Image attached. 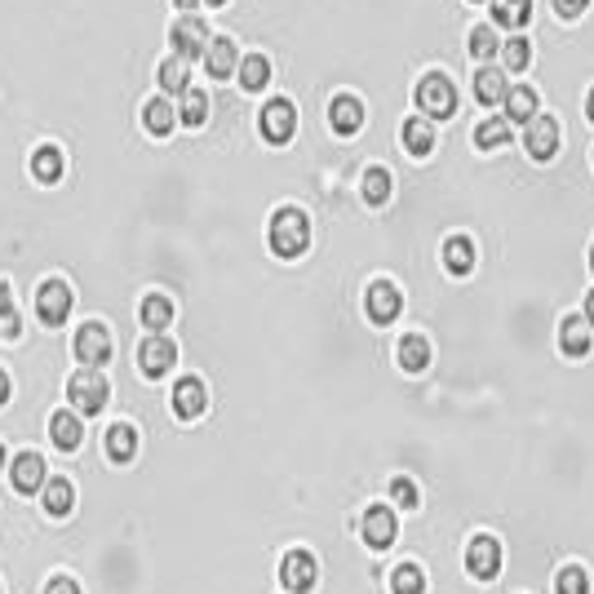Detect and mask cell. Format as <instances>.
<instances>
[{"instance_id": "cell-1", "label": "cell", "mask_w": 594, "mask_h": 594, "mask_svg": "<svg viewBox=\"0 0 594 594\" xmlns=\"http://www.w3.org/2000/svg\"><path fill=\"white\" fill-rule=\"evenodd\" d=\"M462 568L470 581L493 586L501 577V568H506V546H501V537H493V532H470L462 546Z\"/></svg>"}, {"instance_id": "cell-2", "label": "cell", "mask_w": 594, "mask_h": 594, "mask_svg": "<svg viewBox=\"0 0 594 594\" xmlns=\"http://www.w3.org/2000/svg\"><path fill=\"white\" fill-rule=\"evenodd\" d=\"M275 577H280V586L289 594H315V586H320V559H315L311 546H289L280 555Z\"/></svg>"}, {"instance_id": "cell-3", "label": "cell", "mask_w": 594, "mask_h": 594, "mask_svg": "<svg viewBox=\"0 0 594 594\" xmlns=\"http://www.w3.org/2000/svg\"><path fill=\"white\" fill-rule=\"evenodd\" d=\"M271 253L275 258H302L306 244H311V222L302 209H280L271 218Z\"/></svg>"}, {"instance_id": "cell-4", "label": "cell", "mask_w": 594, "mask_h": 594, "mask_svg": "<svg viewBox=\"0 0 594 594\" xmlns=\"http://www.w3.org/2000/svg\"><path fill=\"white\" fill-rule=\"evenodd\" d=\"M399 537V515L395 506H386V501H368L360 510V546L373 550V555H382V550H391Z\"/></svg>"}, {"instance_id": "cell-5", "label": "cell", "mask_w": 594, "mask_h": 594, "mask_svg": "<svg viewBox=\"0 0 594 594\" xmlns=\"http://www.w3.org/2000/svg\"><path fill=\"white\" fill-rule=\"evenodd\" d=\"M67 399L80 417H98L111 399V386L98 368H80V373H71V382H67Z\"/></svg>"}, {"instance_id": "cell-6", "label": "cell", "mask_w": 594, "mask_h": 594, "mask_svg": "<svg viewBox=\"0 0 594 594\" xmlns=\"http://www.w3.org/2000/svg\"><path fill=\"white\" fill-rule=\"evenodd\" d=\"M417 107L426 111L430 120H448L457 111V89L444 71H426L422 85H417Z\"/></svg>"}, {"instance_id": "cell-7", "label": "cell", "mask_w": 594, "mask_h": 594, "mask_svg": "<svg viewBox=\"0 0 594 594\" xmlns=\"http://www.w3.org/2000/svg\"><path fill=\"white\" fill-rule=\"evenodd\" d=\"M169 408L178 422H200V417L209 413V386H204L200 377H178V386H173V395H169Z\"/></svg>"}, {"instance_id": "cell-8", "label": "cell", "mask_w": 594, "mask_h": 594, "mask_svg": "<svg viewBox=\"0 0 594 594\" xmlns=\"http://www.w3.org/2000/svg\"><path fill=\"white\" fill-rule=\"evenodd\" d=\"M173 364H178V342H169L165 333L142 337V346H138V368H142V377L160 382V377H165Z\"/></svg>"}, {"instance_id": "cell-9", "label": "cell", "mask_w": 594, "mask_h": 594, "mask_svg": "<svg viewBox=\"0 0 594 594\" xmlns=\"http://www.w3.org/2000/svg\"><path fill=\"white\" fill-rule=\"evenodd\" d=\"M76 360L85 364V368H102L111 360V333H107V324H80L76 329Z\"/></svg>"}, {"instance_id": "cell-10", "label": "cell", "mask_w": 594, "mask_h": 594, "mask_svg": "<svg viewBox=\"0 0 594 594\" xmlns=\"http://www.w3.org/2000/svg\"><path fill=\"white\" fill-rule=\"evenodd\" d=\"M36 315L49 324V329H58V324H67L71 315V284L67 280H45L36 293Z\"/></svg>"}, {"instance_id": "cell-11", "label": "cell", "mask_w": 594, "mask_h": 594, "mask_svg": "<svg viewBox=\"0 0 594 594\" xmlns=\"http://www.w3.org/2000/svg\"><path fill=\"white\" fill-rule=\"evenodd\" d=\"M45 457L40 453H32V448H27V453H18L14 462H9V484H14V493L18 497H36L40 488H45Z\"/></svg>"}, {"instance_id": "cell-12", "label": "cell", "mask_w": 594, "mask_h": 594, "mask_svg": "<svg viewBox=\"0 0 594 594\" xmlns=\"http://www.w3.org/2000/svg\"><path fill=\"white\" fill-rule=\"evenodd\" d=\"M258 120H262V138L280 147V142H289L293 129H297V107H293L289 98H271V102L262 107Z\"/></svg>"}, {"instance_id": "cell-13", "label": "cell", "mask_w": 594, "mask_h": 594, "mask_svg": "<svg viewBox=\"0 0 594 594\" xmlns=\"http://www.w3.org/2000/svg\"><path fill=\"white\" fill-rule=\"evenodd\" d=\"M364 311H368V320L373 324H391L395 315L404 311V293H399L391 280H373L368 284V293H364Z\"/></svg>"}, {"instance_id": "cell-14", "label": "cell", "mask_w": 594, "mask_h": 594, "mask_svg": "<svg viewBox=\"0 0 594 594\" xmlns=\"http://www.w3.org/2000/svg\"><path fill=\"white\" fill-rule=\"evenodd\" d=\"M138 448H142V435H138V426H129V422L107 426V435H102V453H107L111 466H133Z\"/></svg>"}, {"instance_id": "cell-15", "label": "cell", "mask_w": 594, "mask_h": 594, "mask_svg": "<svg viewBox=\"0 0 594 594\" xmlns=\"http://www.w3.org/2000/svg\"><path fill=\"white\" fill-rule=\"evenodd\" d=\"M559 351L568 355V360H586L594 351V333L581 315H563L559 320Z\"/></svg>"}, {"instance_id": "cell-16", "label": "cell", "mask_w": 594, "mask_h": 594, "mask_svg": "<svg viewBox=\"0 0 594 594\" xmlns=\"http://www.w3.org/2000/svg\"><path fill=\"white\" fill-rule=\"evenodd\" d=\"M40 510H45L49 519H67L71 510H76V484H71L67 475L45 479V488H40Z\"/></svg>"}, {"instance_id": "cell-17", "label": "cell", "mask_w": 594, "mask_h": 594, "mask_svg": "<svg viewBox=\"0 0 594 594\" xmlns=\"http://www.w3.org/2000/svg\"><path fill=\"white\" fill-rule=\"evenodd\" d=\"M395 364L404 368L408 377H422L430 368V337L426 333H404L395 346Z\"/></svg>"}, {"instance_id": "cell-18", "label": "cell", "mask_w": 594, "mask_h": 594, "mask_svg": "<svg viewBox=\"0 0 594 594\" xmlns=\"http://www.w3.org/2000/svg\"><path fill=\"white\" fill-rule=\"evenodd\" d=\"M169 40H173V49H178V58L187 63V58L204 54V45H209V32H204V23H200L196 14H187V18H178V23H173Z\"/></svg>"}, {"instance_id": "cell-19", "label": "cell", "mask_w": 594, "mask_h": 594, "mask_svg": "<svg viewBox=\"0 0 594 594\" xmlns=\"http://www.w3.org/2000/svg\"><path fill=\"white\" fill-rule=\"evenodd\" d=\"M524 147H528L532 160H550L559 151V125L550 116H532L528 133H524Z\"/></svg>"}, {"instance_id": "cell-20", "label": "cell", "mask_w": 594, "mask_h": 594, "mask_svg": "<svg viewBox=\"0 0 594 594\" xmlns=\"http://www.w3.org/2000/svg\"><path fill=\"white\" fill-rule=\"evenodd\" d=\"M329 125H333V133H342V138L360 133V125H364V102L351 98V94H337L329 102Z\"/></svg>"}, {"instance_id": "cell-21", "label": "cell", "mask_w": 594, "mask_h": 594, "mask_svg": "<svg viewBox=\"0 0 594 594\" xmlns=\"http://www.w3.org/2000/svg\"><path fill=\"white\" fill-rule=\"evenodd\" d=\"M49 439H54L58 453H76L80 444H85V426H80V417L63 408V413L49 417Z\"/></svg>"}, {"instance_id": "cell-22", "label": "cell", "mask_w": 594, "mask_h": 594, "mask_svg": "<svg viewBox=\"0 0 594 594\" xmlns=\"http://www.w3.org/2000/svg\"><path fill=\"white\" fill-rule=\"evenodd\" d=\"M235 63H240V54H235V45L227 36H218V40H209L204 45V71H209L213 80H227L231 71H235Z\"/></svg>"}, {"instance_id": "cell-23", "label": "cell", "mask_w": 594, "mask_h": 594, "mask_svg": "<svg viewBox=\"0 0 594 594\" xmlns=\"http://www.w3.org/2000/svg\"><path fill=\"white\" fill-rule=\"evenodd\" d=\"M138 320H142V329L147 333H165L173 324V302L165 293H147L142 297V306H138Z\"/></svg>"}, {"instance_id": "cell-24", "label": "cell", "mask_w": 594, "mask_h": 594, "mask_svg": "<svg viewBox=\"0 0 594 594\" xmlns=\"http://www.w3.org/2000/svg\"><path fill=\"white\" fill-rule=\"evenodd\" d=\"M386 590L391 594H426V568L422 563H413V559H404V563H395L391 568V581H386Z\"/></svg>"}, {"instance_id": "cell-25", "label": "cell", "mask_w": 594, "mask_h": 594, "mask_svg": "<svg viewBox=\"0 0 594 594\" xmlns=\"http://www.w3.org/2000/svg\"><path fill=\"white\" fill-rule=\"evenodd\" d=\"M386 493H391V506H395V510H404V515L422 510V488H417V479H413V475H404V470L386 479Z\"/></svg>"}, {"instance_id": "cell-26", "label": "cell", "mask_w": 594, "mask_h": 594, "mask_svg": "<svg viewBox=\"0 0 594 594\" xmlns=\"http://www.w3.org/2000/svg\"><path fill=\"white\" fill-rule=\"evenodd\" d=\"M444 266H448V275H470L475 271V244L466 235H453L444 244Z\"/></svg>"}, {"instance_id": "cell-27", "label": "cell", "mask_w": 594, "mask_h": 594, "mask_svg": "<svg viewBox=\"0 0 594 594\" xmlns=\"http://www.w3.org/2000/svg\"><path fill=\"white\" fill-rule=\"evenodd\" d=\"M555 594H594V581L586 572V563H563L555 572Z\"/></svg>"}, {"instance_id": "cell-28", "label": "cell", "mask_w": 594, "mask_h": 594, "mask_svg": "<svg viewBox=\"0 0 594 594\" xmlns=\"http://www.w3.org/2000/svg\"><path fill=\"white\" fill-rule=\"evenodd\" d=\"M506 142H510V120L488 116L475 125V147L479 151H497V147H506Z\"/></svg>"}, {"instance_id": "cell-29", "label": "cell", "mask_w": 594, "mask_h": 594, "mask_svg": "<svg viewBox=\"0 0 594 594\" xmlns=\"http://www.w3.org/2000/svg\"><path fill=\"white\" fill-rule=\"evenodd\" d=\"M501 102H506V120H524L528 125V120L537 116V94H532L528 85H510Z\"/></svg>"}, {"instance_id": "cell-30", "label": "cell", "mask_w": 594, "mask_h": 594, "mask_svg": "<svg viewBox=\"0 0 594 594\" xmlns=\"http://www.w3.org/2000/svg\"><path fill=\"white\" fill-rule=\"evenodd\" d=\"M493 18H497V27L519 32V27L532 18V0H493Z\"/></svg>"}, {"instance_id": "cell-31", "label": "cell", "mask_w": 594, "mask_h": 594, "mask_svg": "<svg viewBox=\"0 0 594 594\" xmlns=\"http://www.w3.org/2000/svg\"><path fill=\"white\" fill-rule=\"evenodd\" d=\"M475 98L484 102V107H497V102L506 98V76H501L497 67H484L475 76Z\"/></svg>"}, {"instance_id": "cell-32", "label": "cell", "mask_w": 594, "mask_h": 594, "mask_svg": "<svg viewBox=\"0 0 594 594\" xmlns=\"http://www.w3.org/2000/svg\"><path fill=\"white\" fill-rule=\"evenodd\" d=\"M173 120H178V111H173L165 98H151L147 107H142V125L156 133V138H165V133L173 129Z\"/></svg>"}, {"instance_id": "cell-33", "label": "cell", "mask_w": 594, "mask_h": 594, "mask_svg": "<svg viewBox=\"0 0 594 594\" xmlns=\"http://www.w3.org/2000/svg\"><path fill=\"white\" fill-rule=\"evenodd\" d=\"M404 147L413 151V156H430V147H435V125H430V120H404Z\"/></svg>"}, {"instance_id": "cell-34", "label": "cell", "mask_w": 594, "mask_h": 594, "mask_svg": "<svg viewBox=\"0 0 594 594\" xmlns=\"http://www.w3.org/2000/svg\"><path fill=\"white\" fill-rule=\"evenodd\" d=\"M160 85H165V94H187V89H191L187 63H182L178 54H173V58H165V63H160Z\"/></svg>"}, {"instance_id": "cell-35", "label": "cell", "mask_w": 594, "mask_h": 594, "mask_svg": "<svg viewBox=\"0 0 594 594\" xmlns=\"http://www.w3.org/2000/svg\"><path fill=\"white\" fill-rule=\"evenodd\" d=\"M266 80H271V63H266L262 54H249V58H244V63H240V85L249 89V94H258Z\"/></svg>"}, {"instance_id": "cell-36", "label": "cell", "mask_w": 594, "mask_h": 594, "mask_svg": "<svg viewBox=\"0 0 594 594\" xmlns=\"http://www.w3.org/2000/svg\"><path fill=\"white\" fill-rule=\"evenodd\" d=\"M204 116H209V98H204V89H187V94H182L178 120L187 129H196V125H204Z\"/></svg>"}, {"instance_id": "cell-37", "label": "cell", "mask_w": 594, "mask_h": 594, "mask_svg": "<svg viewBox=\"0 0 594 594\" xmlns=\"http://www.w3.org/2000/svg\"><path fill=\"white\" fill-rule=\"evenodd\" d=\"M32 173L40 182H58V173H63V151H58V147H40L32 156Z\"/></svg>"}, {"instance_id": "cell-38", "label": "cell", "mask_w": 594, "mask_h": 594, "mask_svg": "<svg viewBox=\"0 0 594 594\" xmlns=\"http://www.w3.org/2000/svg\"><path fill=\"white\" fill-rule=\"evenodd\" d=\"M364 200L368 204H386V200H391V173H386L382 165H373L364 173Z\"/></svg>"}, {"instance_id": "cell-39", "label": "cell", "mask_w": 594, "mask_h": 594, "mask_svg": "<svg viewBox=\"0 0 594 594\" xmlns=\"http://www.w3.org/2000/svg\"><path fill=\"white\" fill-rule=\"evenodd\" d=\"M497 54H501V40L493 27H475V32H470V58L488 63V58H497Z\"/></svg>"}, {"instance_id": "cell-40", "label": "cell", "mask_w": 594, "mask_h": 594, "mask_svg": "<svg viewBox=\"0 0 594 594\" xmlns=\"http://www.w3.org/2000/svg\"><path fill=\"white\" fill-rule=\"evenodd\" d=\"M23 324H18V311H14V297H9V284L0 280V337H18Z\"/></svg>"}, {"instance_id": "cell-41", "label": "cell", "mask_w": 594, "mask_h": 594, "mask_svg": "<svg viewBox=\"0 0 594 594\" xmlns=\"http://www.w3.org/2000/svg\"><path fill=\"white\" fill-rule=\"evenodd\" d=\"M501 58H506V67L510 71H524L528 63H532V45H528V40H506V45H501Z\"/></svg>"}, {"instance_id": "cell-42", "label": "cell", "mask_w": 594, "mask_h": 594, "mask_svg": "<svg viewBox=\"0 0 594 594\" xmlns=\"http://www.w3.org/2000/svg\"><path fill=\"white\" fill-rule=\"evenodd\" d=\"M45 594H85V577H76V572H54V577H45Z\"/></svg>"}, {"instance_id": "cell-43", "label": "cell", "mask_w": 594, "mask_h": 594, "mask_svg": "<svg viewBox=\"0 0 594 594\" xmlns=\"http://www.w3.org/2000/svg\"><path fill=\"white\" fill-rule=\"evenodd\" d=\"M586 5H590V0H555L559 18H581V14H586Z\"/></svg>"}, {"instance_id": "cell-44", "label": "cell", "mask_w": 594, "mask_h": 594, "mask_svg": "<svg viewBox=\"0 0 594 594\" xmlns=\"http://www.w3.org/2000/svg\"><path fill=\"white\" fill-rule=\"evenodd\" d=\"M9 395H14V382H9V373H5V368H0V408L9 404Z\"/></svg>"}, {"instance_id": "cell-45", "label": "cell", "mask_w": 594, "mask_h": 594, "mask_svg": "<svg viewBox=\"0 0 594 594\" xmlns=\"http://www.w3.org/2000/svg\"><path fill=\"white\" fill-rule=\"evenodd\" d=\"M586 324H590V333H594V289L586 293Z\"/></svg>"}, {"instance_id": "cell-46", "label": "cell", "mask_w": 594, "mask_h": 594, "mask_svg": "<svg viewBox=\"0 0 594 594\" xmlns=\"http://www.w3.org/2000/svg\"><path fill=\"white\" fill-rule=\"evenodd\" d=\"M196 5H200V0H178V9H182V14H191Z\"/></svg>"}, {"instance_id": "cell-47", "label": "cell", "mask_w": 594, "mask_h": 594, "mask_svg": "<svg viewBox=\"0 0 594 594\" xmlns=\"http://www.w3.org/2000/svg\"><path fill=\"white\" fill-rule=\"evenodd\" d=\"M586 116L594 120V89H590V98H586Z\"/></svg>"}, {"instance_id": "cell-48", "label": "cell", "mask_w": 594, "mask_h": 594, "mask_svg": "<svg viewBox=\"0 0 594 594\" xmlns=\"http://www.w3.org/2000/svg\"><path fill=\"white\" fill-rule=\"evenodd\" d=\"M0 470H5V444H0Z\"/></svg>"}, {"instance_id": "cell-49", "label": "cell", "mask_w": 594, "mask_h": 594, "mask_svg": "<svg viewBox=\"0 0 594 594\" xmlns=\"http://www.w3.org/2000/svg\"><path fill=\"white\" fill-rule=\"evenodd\" d=\"M209 5H227V0H209Z\"/></svg>"}, {"instance_id": "cell-50", "label": "cell", "mask_w": 594, "mask_h": 594, "mask_svg": "<svg viewBox=\"0 0 594 594\" xmlns=\"http://www.w3.org/2000/svg\"><path fill=\"white\" fill-rule=\"evenodd\" d=\"M590 271H594V249H590Z\"/></svg>"}, {"instance_id": "cell-51", "label": "cell", "mask_w": 594, "mask_h": 594, "mask_svg": "<svg viewBox=\"0 0 594 594\" xmlns=\"http://www.w3.org/2000/svg\"><path fill=\"white\" fill-rule=\"evenodd\" d=\"M0 594H5V586H0Z\"/></svg>"}, {"instance_id": "cell-52", "label": "cell", "mask_w": 594, "mask_h": 594, "mask_svg": "<svg viewBox=\"0 0 594 594\" xmlns=\"http://www.w3.org/2000/svg\"><path fill=\"white\" fill-rule=\"evenodd\" d=\"M475 5H479V0H475Z\"/></svg>"}]
</instances>
